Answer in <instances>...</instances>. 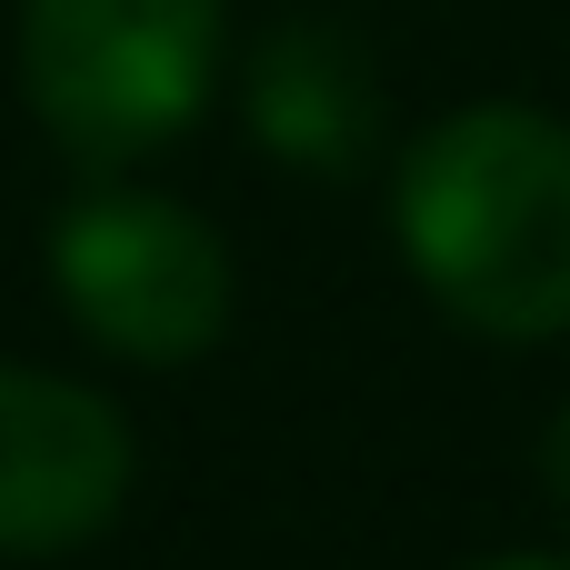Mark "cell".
Masks as SVG:
<instances>
[{"label": "cell", "mask_w": 570, "mask_h": 570, "mask_svg": "<svg viewBox=\"0 0 570 570\" xmlns=\"http://www.w3.org/2000/svg\"><path fill=\"white\" fill-rule=\"evenodd\" d=\"M391 230L421 291L481 341L570 331V130L521 100L431 120L391 180Z\"/></svg>", "instance_id": "1"}, {"label": "cell", "mask_w": 570, "mask_h": 570, "mask_svg": "<svg viewBox=\"0 0 570 570\" xmlns=\"http://www.w3.org/2000/svg\"><path fill=\"white\" fill-rule=\"evenodd\" d=\"M230 0H20V90L100 170L180 140L220 80Z\"/></svg>", "instance_id": "2"}, {"label": "cell", "mask_w": 570, "mask_h": 570, "mask_svg": "<svg viewBox=\"0 0 570 570\" xmlns=\"http://www.w3.org/2000/svg\"><path fill=\"white\" fill-rule=\"evenodd\" d=\"M70 321L120 361H200L230 331V250L200 210L150 190H90L50 230Z\"/></svg>", "instance_id": "3"}, {"label": "cell", "mask_w": 570, "mask_h": 570, "mask_svg": "<svg viewBox=\"0 0 570 570\" xmlns=\"http://www.w3.org/2000/svg\"><path fill=\"white\" fill-rule=\"evenodd\" d=\"M130 431L100 391L0 361V551L40 561L120 521Z\"/></svg>", "instance_id": "4"}, {"label": "cell", "mask_w": 570, "mask_h": 570, "mask_svg": "<svg viewBox=\"0 0 570 570\" xmlns=\"http://www.w3.org/2000/svg\"><path fill=\"white\" fill-rule=\"evenodd\" d=\"M261 130L291 140V150H311V160L361 150V130H371V80H361V60H351L341 40H321V30H291V40L261 60Z\"/></svg>", "instance_id": "5"}, {"label": "cell", "mask_w": 570, "mask_h": 570, "mask_svg": "<svg viewBox=\"0 0 570 570\" xmlns=\"http://www.w3.org/2000/svg\"><path fill=\"white\" fill-rule=\"evenodd\" d=\"M541 491L561 501V521H570V401L551 411V431H541Z\"/></svg>", "instance_id": "6"}, {"label": "cell", "mask_w": 570, "mask_h": 570, "mask_svg": "<svg viewBox=\"0 0 570 570\" xmlns=\"http://www.w3.org/2000/svg\"><path fill=\"white\" fill-rule=\"evenodd\" d=\"M481 570H570V561H551V551H511V561H481Z\"/></svg>", "instance_id": "7"}]
</instances>
